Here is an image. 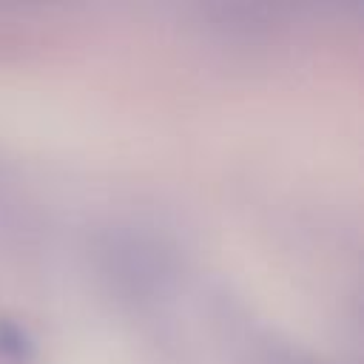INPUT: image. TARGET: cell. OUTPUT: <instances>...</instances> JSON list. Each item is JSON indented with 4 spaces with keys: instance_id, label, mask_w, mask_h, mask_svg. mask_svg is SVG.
<instances>
[{
    "instance_id": "cell-1",
    "label": "cell",
    "mask_w": 364,
    "mask_h": 364,
    "mask_svg": "<svg viewBox=\"0 0 364 364\" xmlns=\"http://www.w3.org/2000/svg\"><path fill=\"white\" fill-rule=\"evenodd\" d=\"M293 364H313V361H293Z\"/></svg>"
}]
</instances>
